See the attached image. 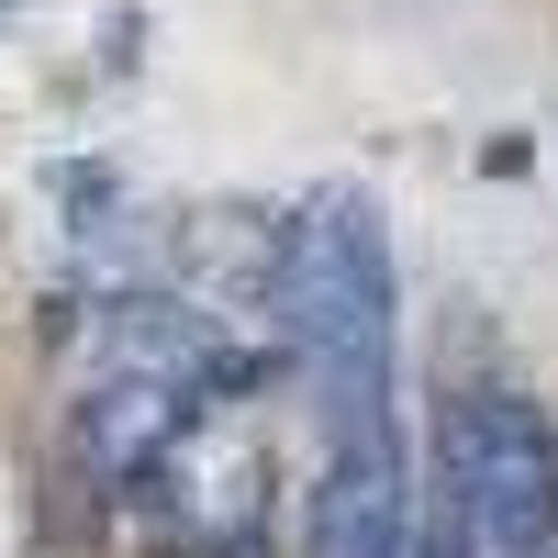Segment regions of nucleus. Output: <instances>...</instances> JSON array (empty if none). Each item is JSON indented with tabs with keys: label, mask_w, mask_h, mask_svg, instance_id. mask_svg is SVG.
<instances>
[{
	"label": "nucleus",
	"mask_w": 558,
	"mask_h": 558,
	"mask_svg": "<svg viewBox=\"0 0 558 558\" xmlns=\"http://www.w3.org/2000/svg\"><path fill=\"white\" fill-rule=\"evenodd\" d=\"M279 313L324 402V436L391 425V235L368 191H313L279 235Z\"/></svg>",
	"instance_id": "obj_1"
},
{
	"label": "nucleus",
	"mask_w": 558,
	"mask_h": 558,
	"mask_svg": "<svg viewBox=\"0 0 558 558\" xmlns=\"http://www.w3.org/2000/svg\"><path fill=\"white\" fill-rule=\"evenodd\" d=\"M447 481H458L492 558H547L558 547V425L525 391H481V402L447 413Z\"/></svg>",
	"instance_id": "obj_2"
},
{
	"label": "nucleus",
	"mask_w": 558,
	"mask_h": 558,
	"mask_svg": "<svg viewBox=\"0 0 558 558\" xmlns=\"http://www.w3.org/2000/svg\"><path fill=\"white\" fill-rule=\"evenodd\" d=\"M413 547H425V536H413V481H402L391 425H380V436H336L302 558H413Z\"/></svg>",
	"instance_id": "obj_3"
},
{
	"label": "nucleus",
	"mask_w": 558,
	"mask_h": 558,
	"mask_svg": "<svg viewBox=\"0 0 558 558\" xmlns=\"http://www.w3.org/2000/svg\"><path fill=\"white\" fill-rule=\"evenodd\" d=\"M191 425V380H157V368H134V380H112V391H89V413H78V447L101 458V470H146V458Z\"/></svg>",
	"instance_id": "obj_4"
}]
</instances>
